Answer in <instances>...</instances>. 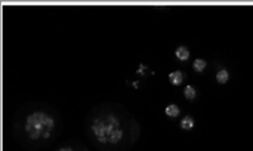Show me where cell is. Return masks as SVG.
Here are the masks:
<instances>
[{
	"label": "cell",
	"instance_id": "1",
	"mask_svg": "<svg viewBox=\"0 0 253 151\" xmlns=\"http://www.w3.org/2000/svg\"><path fill=\"white\" fill-rule=\"evenodd\" d=\"M91 131L103 144H117L123 137V130L121 128L118 119L113 115L98 117L92 121Z\"/></svg>",
	"mask_w": 253,
	"mask_h": 151
},
{
	"label": "cell",
	"instance_id": "2",
	"mask_svg": "<svg viewBox=\"0 0 253 151\" xmlns=\"http://www.w3.org/2000/svg\"><path fill=\"white\" fill-rule=\"evenodd\" d=\"M53 126L55 120L43 111L32 112L26 119V131L33 140L48 139Z\"/></svg>",
	"mask_w": 253,
	"mask_h": 151
},
{
	"label": "cell",
	"instance_id": "3",
	"mask_svg": "<svg viewBox=\"0 0 253 151\" xmlns=\"http://www.w3.org/2000/svg\"><path fill=\"white\" fill-rule=\"evenodd\" d=\"M169 80L172 85L177 86L184 81V74H182L181 71H173L169 74Z\"/></svg>",
	"mask_w": 253,
	"mask_h": 151
},
{
	"label": "cell",
	"instance_id": "4",
	"mask_svg": "<svg viewBox=\"0 0 253 151\" xmlns=\"http://www.w3.org/2000/svg\"><path fill=\"white\" fill-rule=\"evenodd\" d=\"M175 55H176V57H177L180 60H186L187 58L190 57V51L187 49V47L181 46V47H178V48L176 49Z\"/></svg>",
	"mask_w": 253,
	"mask_h": 151
},
{
	"label": "cell",
	"instance_id": "5",
	"mask_svg": "<svg viewBox=\"0 0 253 151\" xmlns=\"http://www.w3.org/2000/svg\"><path fill=\"white\" fill-rule=\"evenodd\" d=\"M165 112H166L167 116L176 117L178 114H180V109H178L177 105H175V103H171V105L167 106L166 110H165Z\"/></svg>",
	"mask_w": 253,
	"mask_h": 151
},
{
	"label": "cell",
	"instance_id": "6",
	"mask_svg": "<svg viewBox=\"0 0 253 151\" xmlns=\"http://www.w3.org/2000/svg\"><path fill=\"white\" fill-rule=\"evenodd\" d=\"M180 126L184 130H190L194 127V119L191 116H185L181 121H180Z\"/></svg>",
	"mask_w": 253,
	"mask_h": 151
},
{
	"label": "cell",
	"instance_id": "7",
	"mask_svg": "<svg viewBox=\"0 0 253 151\" xmlns=\"http://www.w3.org/2000/svg\"><path fill=\"white\" fill-rule=\"evenodd\" d=\"M229 80V73H228L227 69H220V71L216 73V81L219 83H225Z\"/></svg>",
	"mask_w": 253,
	"mask_h": 151
},
{
	"label": "cell",
	"instance_id": "8",
	"mask_svg": "<svg viewBox=\"0 0 253 151\" xmlns=\"http://www.w3.org/2000/svg\"><path fill=\"white\" fill-rule=\"evenodd\" d=\"M193 67L195 71L198 72H203L204 71V68L207 67V62H205L204 60H202V58H196L195 60H194L193 63Z\"/></svg>",
	"mask_w": 253,
	"mask_h": 151
},
{
	"label": "cell",
	"instance_id": "9",
	"mask_svg": "<svg viewBox=\"0 0 253 151\" xmlns=\"http://www.w3.org/2000/svg\"><path fill=\"white\" fill-rule=\"evenodd\" d=\"M184 94L186 98H189V100H194L196 97V90L194 89L193 86L187 85L184 90Z\"/></svg>",
	"mask_w": 253,
	"mask_h": 151
},
{
	"label": "cell",
	"instance_id": "10",
	"mask_svg": "<svg viewBox=\"0 0 253 151\" xmlns=\"http://www.w3.org/2000/svg\"><path fill=\"white\" fill-rule=\"evenodd\" d=\"M58 151H74L71 148H69V146H63V148L58 149Z\"/></svg>",
	"mask_w": 253,
	"mask_h": 151
}]
</instances>
